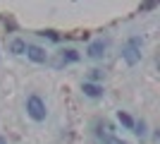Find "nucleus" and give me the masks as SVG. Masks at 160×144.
Here are the masks:
<instances>
[{"label":"nucleus","mask_w":160,"mask_h":144,"mask_svg":"<svg viewBox=\"0 0 160 144\" xmlns=\"http://www.w3.org/2000/svg\"><path fill=\"white\" fill-rule=\"evenodd\" d=\"M141 46H143V41H141L139 36H132L124 43V48H122V60L127 62V65H136L141 60Z\"/></svg>","instance_id":"obj_1"},{"label":"nucleus","mask_w":160,"mask_h":144,"mask_svg":"<svg viewBox=\"0 0 160 144\" xmlns=\"http://www.w3.org/2000/svg\"><path fill=\"white\" fill-rule=\"evenodd\" d=\"M27 113H29V118H31V120H36V123H43V120H46L48 110H46V103H43V99H41V96L31 94V96L27 99Z\"/></svg>","instance_id":"obj_2"},{"label":"nucleus","mask_w":160,"mask_h":144,"mask_svg":"<svg viewBox=\"0 0 160 144\" xmlns=\"http://www.w3.org/2000/svg\"><path fill=\"white\" fill-rule=\"evenodd\" d=\"M79 60V53L74 51V48H65V51H60L58 53V58L53 60V67H65V65H69V62H77Z\"/></svg>","instance_id":"obj_3"},{"label":"nucleus","mask_w":160,"mask_h":144,"mask_svg":"<svg viewBox=\"0 0 160 144\" xmlns=\"http://www.w3.org/2000/svg\"><path fill=\"white\" fill-rule=\"evenodd\" d=\"M27 58L31 62H38V65H43V62H48V53H46V48H41V46H31V43H27Z\"/></svg>","instance_id":"obj_4"},{"label":"nucleus","mask_w":160,"mask_h":144,"mask_svg":"<svg viewBox=\"0 0 160 144\" xmlns=\"http://www.w3.org/2000/svg\"><path fill=\"white\" fill-rule=\"evenodd\" d=\"M105 48H108V43L103 41V39H100V41H93V43H88L86 55H88V58H93V60H98V58L105 55Z\"/></svg>","instance_id":"obj_5"},{"label":"nucleus","mask_w":160,"mask_h":144,"mask_svg":"<svg viewBox=\"0 0 160 144\" xmlns=\"http://www.w3.org/2000/svg\"><path fill=\"white\" fill-rule=\"evenodd\" d=\"M81 91H84V96H88V99H100V96H103V87H100V84H93V82H84L81 84Z\"/></svg>","instance_id":"obj_6"},{"label":"nucleus","mask_w":160,"mask_h":144,"mask_svg":"<svg viewBox=\"0 0 160 144\" xmlns=\"http://www.w3.org/2000/svg\"><path fill=\"white\" fill-rule=\"evenodd\" d=\"M10 51H12L14 55H24V51H27V41H24V39H12V41H10Z\"/></svg>","instance_id":"obj_7"},{"label":"nucleus","mask_w":160,"mask_h":144,"mask_svg":"<svg viewBox=\"0 0 160 144\" xmlns=\"http://www.w3.org/2000/svg\"><path fill=\"white\" fill-rule=\"evenodd\" d=\"M117 120H120V123L124 125L127 130H134V123H136V120H134V118L129 115L127 110H120V113H117Z\"/></svg>","instance_id":"obj_8"},{"label":"nucleus","mask_w":160,"mask_h":144,"mask_svg":"<svg viewBox=\"0 0 160 144\" xmlns=\"http://www.w3.org/2000/svg\"><path fill=\"white\" fill-rule=\"evenodd\" d=\"M38 36H43V39H48V41H60L62 36L58 34V31H53V29H41Z\"/></svg>","instance_id":"obj_9"},{"label":"nucleus","mask_w":160,"mask_h":144,"mask_svg":"<svg viewBox=\"0 0 160 144\" xmlns=\"http://www.w3.org/2000/svg\"><path fill=\"white\" fill-rule=\"evenodd\" d=\"M134 132L139 135V137H146V123L139 120V123H134Z\"/></svg>","instance_id":"obj_10"},{"label":"nucleus","mask_w":160,"mask_h":144,"mask_svg":"<svg viewBox=\"0 0 160 144\" xmlns=\"http://www.w3.org/2000/svg\"><path fill=\"white\" fill-rule=\"evenodd\" d=\"M100 77H103V72H100V70H91V82H98V79H100Z\"/></svg>","instance_id":"obj_11"},{"label":"nucleus","mask_w":160,"mask_h":144,"mask_svg":"<svg viewBox=\"0 0 160 144\" xmlns=\"http://www.w3.org/2000/svg\"><path fill=\"white\" fill-rule=\"evenodd\" d=\"M0 144H7V139H5V137H0Z\"/></svg>","instance_id":"obj_12"}]
</instances>
